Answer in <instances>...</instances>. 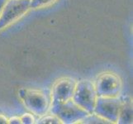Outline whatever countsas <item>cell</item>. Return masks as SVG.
Returning <instances> with one entry per match:
<instances>
[{"instance_id": "obj_11", "label": "cell", "mask_w": 133, "mask_h": 124, "mask_svg": "<svg viewBox=\"0 0 133 124\" xmlns=\"http://www.w3.org/2000/svg\"><path fill=\"white\" fill-rule=\"evenodd\" d=\"M59 119L55 116L54 114L53 115H49V116H45L42 118H41L40 120L37 122V123H59Z\"/></svg>"}, {"instance_id": "obj_5", "label": "cell", "mask_w": 133, "mask_h": 124, "mask_svg": "<svg viewBox=\"0 0 133 124\" xmlns=\"http://www.w3.org/2000/svg\"><path fill=\"white\" fill-rule=\"evenodd\" d=\"M31 0H11L7 2L0 16V30L15 22L28 11Z\"/></svg>"}, {"instance_id": "obj_15", "label": "cell", "mask_w": 133, "mask_h": 124, "mask_svg": "<svg viewBox=\"0 0 133 124\" xmlns=\"http://www.w3.org/2000/svg\"><path fill=\"white\" fill-rule=\"evenodd\" d=\"M6 122H7V119L0 115V123H6Z\"/></svg>"}, {"instance_id": "obj_8", "label": "cell", "mask_w": 133, "mask_h": 124, "mask_svg": "<svg viewBox=\"0 0 133 124\" xmlns=\"http://www.w3.org/2000/svg\"><path fill=\"white\" fill-rule=\"evenodd\" d=\"M131 113H132V111H131L130 103L122 104V106H121V109H120V113H119L117 122H121V123L131 122Z\"/></svg>"}, {"instance_id": "obj_14", "label": "cell", "mask_w": 133, "mask_h": 124, "mask_svg": "<svg viewBox=\"0 0 133 124\" xmlns=\"http://www.w3.org/2000/svg\"><path fill=\"white\" fill-rule=\"evenodd\" d=\"M21 120L19 118H11L10 119V123H20L21 122H20Z\"/></svg>"}, {"instance_id": "obj_9", "label": "cell", "mask_w": 133, "mask_h": 124, "mask_svg": "<svg viewBox=\"0 0 133 124\" xmlns=\"http://www.w3.org/2000/svg\"><path fill=\"white\" fill-rule=\"evenodd\" d=\"M55 0H31L30 8H38L44 6H46Z\"/></svg>"}, {"instance_id": "obj_7", "label": "cell", "mask_w": 133, "mask_h": 124, "mask_svg": "<svg viewBox=\"0 0 133 124\" xmlns=\"http://www.w3.org/2000/svg\"><path fill=\"white\" fill-rule=\"evenodd\" d=\"M75 85V80L71 78H65L57 81L52 90V105L70 100L74 94Z\"/></svg>"}, {"instance_id": "obj_12", "label": "cell", "mask_w": 133, "mask_h": 124, "mask_svg": "<svg viewBox=\"0 0 133 124\" xmlns=\"http://www.w3.org/2000/svg\"><path fill=\"white\" fill-rule=\"evenodd\" d=\"M21 121L22 123H26V124H29V123H33L34 122V118L31 115V114H24L23 116L21 118Z\"/></svg>"}, {"instance_id": "obj_2", "label": "cell", "mask_w": 133, "mask_h": 124, "mask_svg": "<svg viewBox=\"0 0 133 124\" xmlns=\"http://www.w3.org/2000/svg\"><path fill=\"white\" fill-rule=\"evenodd\" d=\"M97 94L94 84L89 80H81L75 85L73 100L89 113H94Z\"/></svg>"}, {"instance_id": "obj_4", "label": "cell", "mask_w": 133, "mask_h": 124, "mask_svg": "<svg viewBox=\"0 0 133 124\" xmlns=\"http://www.w3.org/2000/svg\"><path fill=\"white\" fill-rule=\"evenodd\" d=\"M122 81L113 73H103L100 75L95 84V91L99 97H117L121 93Z\"/></svg>"}, {"instance_id": "obj_6", "label": "cell", "mask_w": 133, "mask_h": 124, "mask_svg": "<svg viewBox=\"0 0 133 124\" xmlns=\"http://www.w3.org/2000/svg\"><path fill=\"white\" fill-rule=\"evenodd\" d=\"M121 106L122 101L116 97H99L96 99L94 112L96 115L111 122H117Z\"/></svg>"}, {"instance_id": "obj_3", "label": "cell", "mask_w": 133, "mask_h": 124, "mask_svg": "<svg viewBox=\"0 0 133 124\" xmlns=\"http://www.w3.org/2000/svg\"><path fill=\"white\" fill-rule=\"evenodd\" d=\"M51 113L56 116L59 121L64 123H74L83 119L89 115V113L74 102L69 100L62 103L52 105Z\"/></svg>"}, {"instance_id": "obj_1", "label": "cell", "mask_w": 133, "mask_h": 124, "mask_svg": "<svg viewBox=\"0 0 133 124\" xmlns=\"http://www.w3.org/2000/svg\"><path fill=\"white\" fill-rule=\"evenodd\" d=\"M19 94L25 106L34 114L43 116L47 113L50 103L47 93L36 89H21Z\"/></svg>"}, {"instance_id": "obj_13", "label": "cell", "mask_w": 133, "mask_h": 124, "mask_svg": "<svg viewBox=\"0 0 133 124\" xmlns=\"http://www.w3.org/2000/svg\"><path fill=\"white\" fill-rule=\"evenodd\" d=\"M8 0H0V12H2L3 7L5 6V4L7 3Z\"/></svg>"}, {"instance_id": "obj_10", "label": "cell", "mask_w": 133, "mask_h": 124, "mask_svg": "<svg viewBox=\"0 0 133 124\" xmlns=\"http://www.w3.org/2000/svg\"><path fill=\"white\" fill-rule=\"evenodd\" d=\"M84 123H105V122H106V119H104L101 117H98L97 116H89V114L87 117H85L84 119Z\"/></svg>"}]
</instances>
